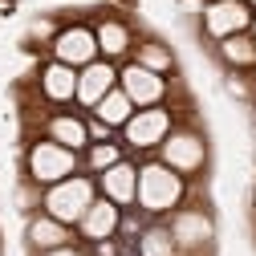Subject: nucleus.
I'll return each instance as SVG.
<instances>
[{"instance_id": "obj_20", "label": "nucleus", "mask_w": 256, "mask_h": 256, "mask_svg": "<svg viewBox=\"0 0 256 256\" xmlns=\"http://www.w3.org/2000/svg\"><path fill=\"white\" fill-rule=\"evenodd\" d=\"M134 61L146 66V70H154V74H171V70H175V57H171V49H167L163 41H142V45L134 49Z\"/></svg>"}, {"instance_id": "obj_9", "label": "nucleus", "mask_w": 256, "mask_h": 256, "mask_svg": "<svg viewBox=\"0 0 256 256\" xmlns=\"http://www.w3.org/2000/svg\"><path fill=\"white\" fill-rule=\"evenodd\" d=\"M114 86H118V66H114V61H106V57L90 61L86 70H78V106L94 110Z\"/></svg>"}, {"instance_id": "obj_24", "label": "nucleus", "mask_w": 256, "mask_h": 256, "mask_svg": "<svg viewBox=\"0 0 256 256\" xmlns=\"http://www.w3.org/2000/svg\"><path fill=\"white\" fill-rule=\"evenodd\" d=\"M252 37H256V20H252Z\"/></svg>"}, {"instance_id": "obj_14", "label": "nucleus", "mask_w": 256, "mask_h": 256, "mask_svg": "<svg viewBox=\"0 0 256 256\" xmlns=\"http://www.w3.org/2000/svg\"><path fill=\"white\" fill-rule=\"evenodd\" d=\"M94 33H98V49H102V57H106V61H114V66H118V61L134 49V33H130V24L118 20V16L98 20V28H94Z\"/></svg>"}, {"instance_id": "obj_3", "label": "nucleus", "mask_w": 256, "mask_h": 256, "mask_svg": "<svg viewBox=\"0 0 256 256\" xmlns=\"http://www.w3.org/2000/svg\"><path fill=\"white\" fill-rule=\"evenodd\" d=\"M24 171H28V183L53 187V183H61V179L78 175V150L61 146V142H53V138L45 134V138H37L33 146H28V154H24Z\"/></svg>"}, {"instance_id": "obj_22", "label": "nucleus", "mask_w": 256, "mask_h": 256, "mask_svg": "<svg viewBox=\"0 0 256 256\" xmlns=\"http://www.w3.org/2000/svg\"><path fill=\"white\" fill-rule=\"evenodd\" d=\"M41 256H90V252L78 248V244H61V248H49V252H41Z\"/></svg>"}, {"instance_id": "obj_2", "label": "nucleus", "mask_w": 256, "mask_h": 256, "mask_svg": "<svg viewBox=\"0 0 256 256\" xmlns=\"http://www.w3.org/2000/svg\"><path fill=\"white\" fill-rule=\"evenodd\" d=\"M98 200V179H90V175H70V179H61L53 187H45V196H41V208L61 220V224H70V228H78L82 216L90 212V204Z\"/></svg>"}, {"instance_id": "obj_21", "label": "nucleus", "mask_w": 256, "mask_h": 256, "mask_svg": "<svg viewBox=\"0 0 256 256\" xmlns=\"http://www.w3.org/2000/svg\"><path fill=\"white\" fill-rule=\"evenodd\" d=\"M118 158H122V146H118V142H110V138L90 142V146H86V167H90L94 175H102L106 167H114Z\"/></svg>"}, {"instance_id": "obj_7", "label": "nucleus", "mask_w": 256, "mask_h": 256, "mask_svg": "<svg viewBox=\"0 0 256 256\" xmlns=\"http://www.w3.org/2000/svg\"><path fill=\"white\" fill-rule=\"evenodd\" d=\"M49 53H53V61H66V66H74V70H86L90 61L102 57V49H98V33H94L90 24H66V28L53 37Z\"/></svg>"}, {"instance_id": "obj_18", "label": "nucleus", "mask_w": 256, "mask_h": 256, "mask_svg": "<svg viewBox=\"0 0 256 256\" xmlns=\"http://www.w3.org/2000/svg\"><path fill=\"white\" fill-rule=\"evenodd\" d=\"M220 57L232 70H256V37L252 33H236L220 41Z\"/></svg>"}, {"instance_id": "obj_10", "label": "nucleus", "mask_w": 256, "mask_h": 256, "mask_svg": "<svg viewBox=\"0 0 256 256\" xmlns=\"http://www.w3.org/2000/svg\"><path fill=\"white\" fill-rule=\"evenodd\" d=\"M98 196L114 200L118 208H130L138 200V167L134 163H126V158H118L114 167H106L98 175Z\"/></svg>"}, {"instance_id": "obj_13", "label": "nucleus", "mask_w": 256, "mask_h": 256, "mask_svg": "<svg viewBox=\"0 0 256 256\" xmlns=\"http://www.w3.org/2000/svg\"><path fill=\"white\" fill-rule=\"evenodd\" d=\"M45 134L53 138V142H61V146H70V150H86L94 138H90V122L82 118V114H70V110H61V114H49L45 118Z\"/></svg>"}, {"instance_id": "obj_1", "label": "nucleus", "mask_w": 256, "mask_h": 256, "mask_svg": "<svg viewBox=\"0 0 256 256\" xmlns=\"http://www.w3.org/2000/svg\"><path fill=\"white\" fill-rule=\"evenodd\" d=\"M187 175H179L175 167H167L163 158H150V163H142L138 167V208L146 212V216H167V212H175L179 204H183V196H187V183H183Z\"/></svg>"}, {"instance_id": "obj_19", "label": "nucleus", "mask_w": 256, "mask_h": 256, "mask_svg": "<svg viewBox=\"0 0 256 256\" xmlns=\"http://www.w3.org/2000/svg\"><path fill=\"white\" fill-rule=\"evenodd\" d=\"M138 256H179L175 232L163 228V224H150V228L138 236Z\"/></svg>"}, {"instance_id": "obj_4", "label": "nucleus", "mask_w": 256, "mask_h": 256, "mask_svg": "<svg viewBox=\"0 0 256 256\" xmlns=\"http://www.w3.org/2000/svg\"><path fill=\"white\" fill-rule=\"evenodd\" d=\"M171 130H175V118H171L167 106H142L122 126V142L130 150H158Z\"/></svg>"}, {"instance_id": "obj_6", "label": "nucleus", "mask_w": 256, "mask_h": 256, "mask_svg": "<svg viewBox=\"0 0 256 256\" xmlns=\"http://www.w3.org/2000/svg\"><path fill=\"white\" fill-rule=\"evenodd\" d=\"M158 158L167 167H175L179 175H196L208 163V142L200 130H171L163 138V146H158Z\"/></svg>"}, {"instance_id": "obj_23", "label": "nucleus", "mask_w": 256, "mask_h": 256, "mask_svg": "<svg viewBox=\"0 0 256 256\" xmlns=\"http://www.w3.org/2000/svg\"><path fill=\"white\" fill-rule=\"evenodd\" d=\"M248 4H252V12H256V0H248Z\"/></svg>"}, {"instance_id": "obj_16", "label": "nucleus", "mask_w": 256, "mask_h": 256, "mask_svg": "<svg viewBox=\"0 0 256 256\" xmlns=\"http://www.w3.org/2000/svg\"><path fill=\"white\" fill-rule=\"evenodd\" d=\"M134 110H138V106L126 98V90H122V86H114V90H110V94H106V98L94 106L90 114L98 118L102 126H110V130H122V126L130 122V114H134Z\"/></svg>"}, {"instance_id": "obj_11", "label": "nucleus", "mask_w": 256, "mask_h": 256, "mask_svg": "<svg viewBox=\"0 0 256 256\" xmlns=\"http://www.w3.org/2000/svg\"><path fill=\"white\" fill-rule=\"evenodd\" d=\"M122 228V208L114 204V200H106V196H98L90 204V212L82 216V224H78V232L90 240V244H102V240H114V232Z\"/></svg>"}, {"instance_id": "obj_5", "label": "nucleus", "mask_w": 256, "mask_h": 256, "mask_svg": "<svg viewBox=\"0 0 256 256\" xmlns=\"http://www.w3.org/2000/svg\"><path fill=\"white\" fill-rule=\"evenodd\" d=\"M204 33L212 41H224V37H236V33H252V4L248 0H208L204 4Z\"/></svg>"}, {"instance_id": "obj_8", "label": "nucleus", "mask_w": 256, "mask_h": 256, "mask_svg": "<svg viewBox=\"0 0 256 256\" xmlns=\"http://www.w3.org/2000/svg\"><path fill=\"white\" fill-rule=\"evenodd\" d=\"M118 86L126 90V98L138 110L142 106H163V98H167V74H154V70L138 66V61H126L118 70Z\"/></svg>"}, {"instance_id": "obj_12", "label": "nucleus", "mask_w": 256, "mask_h": 256, "mask_svg": "<svg viewBox=\"0 0 256 256\" xmlns=\"http://www.w3.org/2000/svg\"><path fill=\"white\" fill-rule=\"evenodd\" d=\"M37 90L41 98L53 102V106H66V102H78V70L66 66V61H49L37 78Z\"/></svg>"}, {"instance_id": "obj_15", "label": "nucleus", "mask_w": 256, "mask_h": 256, "mask_svg": "<svg viewBox=\"0 0 256 256\" xmlns=\"http://www.w3.org/2000/svg\"><path fill=\"white\" fill-rule=\"evenodd\" d=\"M70 240H74V228H70V224H61V220H53L49 212L33 216V224H28V244H33L37 252L61 248V244H70Z\"/></svg>"}, {"instance_id": "obj_17", "label": "nucleus", "mask_w": 256, "mask_h": 256, "mask_svg": "<svg viewBox=\"0 0 256 256\" xmlns=\"http://www.w3.org/2000/svg\"><path fill=\"white\" fill-rule=\"evenodd\" d=\"M171 232L179 240V248H200L212 240V220L204 212H179L175 224H171Z\"/></svg>"}]
</instances>
